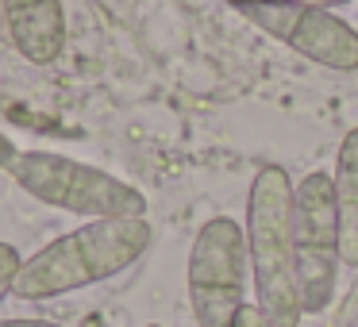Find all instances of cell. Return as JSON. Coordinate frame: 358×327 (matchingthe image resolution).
I'll return each mask as SVG.
<instances>
[{"mask_svg":"<svg viewBox=\"0 0 358 327\" xmlns=\"http://www.w3.org/2000/svg\"><path fill=\"white\" fill-rule=\"evenodd\" d=\"M235 327H273V324L258 304H243V312L235 316Z\"/></svg>","mask_w":358,"mask_h":327,"instance_id":"8fae6325","label":"cell"},{"mask_svg":"<svg viewBox=\"0 0 358 327\" xmlns=\"http://www.w3.org/2000/svg\"><path fill=\"white\" fill-rule=\"evenodd\" d=\"M231 8L239 4H308V8H339V4H350V0H227Z\"/></svg>","mask_w":358,"mask_h":327,"instance_id":"30bf717a","label":"cell"},{"mask_svg":"<svg viewBox=\"0 0 358 327\" xmlns=\"http://www.w3.org/2000/svg\"><path fill=\"white\" fill-rule=\"evenodd\" d=\"M293 196L296 185L281 166H262L247 193V254L258 308L273 327H301V281L293 247Z\"/></svg>","mask_w":358,"mask_h":327,"instance_id":"7a4b0ae2","label":"cell"},{"mask_svg":"<svg viewBox=\"0 0 358 327\" xmlns=\"http://www.w3.org/2000/svg\"><path fill=\"white\" fill-rule=\"evenodd\" d=\"M335 212H339V247L343 266L358 270V127H350L335 154Z\"/></svg>","mask_w":358,"mask_h":327,"instance_id":"ba28073f","label":"cell"},{"mask_svg":"<svg viewBox=\"0 0 358 327\" xmlns=\"http://www.w3.org/2000/svg\"><path fill=\"white\" fill-rule=\"evenodd\" d=\"M4 24L16 50L31 66H50L66 47V12L62 0H0Z\"/></svg>","mask_w":358,"mask_h":327,"instance_id":"52a82bcc","label":"cell"},{"mask_svg":"<svg viewBox=\"0 0 358 327\" xmlns=\"http://www.w3.org/2000/svg\"><path fill=\"white\" fill-rule=\"evenodd\" d=\"M20 270H24V258H20V250L8 247V242H0V300H4L8 293H16Z\"/></svg>","mask_w":358,"mask_h":327,"instance_id":"9c48e42d","label":"cell"},{"mask_svg":"<svg viewBox=\"0 0 358 327\" xmlns=\"http://www.w3.org/2000/svg\"><path fill=\"white\" fill-rule=\"evenodd\" d=\"M155 242L147 216L124 219H89L73 231L58 235L39 254L24 258V270L16 277L20 300H55V296L78 293V289L101 285L131 270Z\"/></svg>","mask_w":358,"mask_h":327,"instance_id":"6da1fadb","label":"cell"},{"mask_svg":"<svg viewBox=\"0 0 358 327\" xmlns=\"http://www.w3.org/2000/svg\"><path fill=\"white\" fill-rule=\"evenodd\" d=\"M243 20L270 35L273 43L296 50L301 58L324 66L335 73L358 70V31L327 8H308V4H239Z\"/></svg>","mask_w":358,"mask_h":327,"instance_id":"8992f818","label":"cell"},{"mask_svg":"<svg viewBox=\"0 0 358 327\" xmlns=\"http://www.w3.org/2000/svg\"><path fill=\"white\" fill-rule=\"evenodd\" d=\"M147 327H158V324H147Z\"/></svg>","mask_w":358,"mask_h":327,"instance_id":"4fadbf2b","label":"cell"},{"mask_svg":"<svg viewBox=\"0 0 358 327\" xmlns=\"http://www.w3.org/2000/svg\"><path fill=\"white\" fill-rule=\"evenodd\" d=\"M0 327H62V324H50V319H0Z\"/></svg>","mask_w":358,"mask_h":327,"instance_id":"7c38bea8","label":"cell"},{"mask_svg":"<svg viewBox=\"0 0 358 327\" xmlns=\"http://www.w3.org/2000/svg\"><path fill=\"white\" fill-rule=\"evenodd\" d=\"M247 231L231 216H212L189 250V304L196 327H235L247 304Z\"/></svg>","mask_w":358,"mask_h":327,"instance_id":"277c9868","label":"cell"},{"mask_svg":"<svg viewBox=\"0 0 358 327\" xmlns=\"http://www.w3.org/2000/svg\"><path fill=\"white\" fill-rule=\"evenodd\" d=\"M293 247H296V281H301L304 316H320L335 300V277H339V262H343L335 185L320 170L296 181Z\"/></svg>","mask_w":358,"mask_h":327,"instance_id":"5b68a950","label":"cell"},{"mask_svg":"<svg viewBox=\"0 0 358 327\" xmlns=\"http://www.w3.org/2000/svg\"><path fill=\"white\" fill-rule=\"evenodd\" d=\"M24 193L50 208L73 212L85 219H124V216H147V196L135 185L120 181L116 173L101 166L78 162V158L47 154V150H16L4 162Z\"/></svg>","mask_w":358,"mask_h":327,"instance_id":"3957f363","label":"cell"}]
</instances>
